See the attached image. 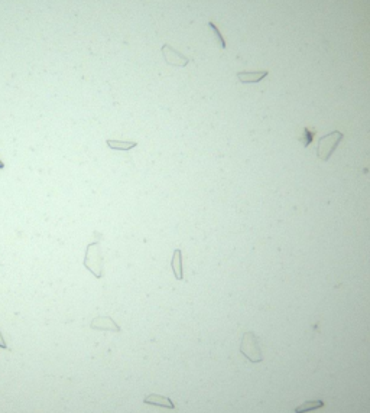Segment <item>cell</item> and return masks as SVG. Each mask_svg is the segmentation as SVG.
Listing matches in <instances>:
<instances>
[{"instance_id":"obj_1","label":"cell","mask_w":370,"mask_h":413,"mask_svg":"<svg viewBox=\"0 0 370 413\" xmlns=\"http://www.w3.org/2000/svg\"><path fill=\"white\" fill-rule=\"evenodd\" d=\"M240 352L250 363H262L263 355L259 345V341L253 332H244L240 344Z\"/></svg>"},{"instance_id":"obj_2","label":"cell","mask_w":370,"mask_h":413,"mask_svg":"<svg viewBox=\"0 0 370 413\" xmlns=\"http://www.w3.org/2000/svg\"><path fill=\"white\" fill-rule=\"evenodd\" d=\"M344 135L338 130H334L331 133L322 136L318 140V149H317V156L321 161H328L334 153V150L337 149L338 143L343 140Z\"/></svg>"},{"instance_id":"obj_3","label":"cell","mask_w":370,"mask_h":413,"mask_svg":"<svg viewBox=\"0 0 370 413\" xmlns=\"http://www.w3.org/2000/svg\"><path fill=\"white\" fill-rule=\"evenodd\" d=\"M84 266L96 277H102L103 276V259L99 243H93V244H90L89 247H87L86 259H84Z\"/></svg>"},{"instance_id":"obj_4","label":"cell","mask_w":370,"mask_h":413,"mask_svg":"<svg viewBox=\"0 0 370 413\" xmlns=\"http://www.w3.org/2000/svg\"><path fill=\"white\" fill-rule=\"evenodd\" d=\"M161 50H162V55H164L165 63L168 64V65L182 68V67H187L188 63H190V58H188V57L182 55L181 52H178L177 50H174V48H172L171 45H168V44H164Z\"/></svg>"},{"instance_id":"obj_5","label":"cell","mask_w":370,"mask_h":413,"mask_svg":"<svg viewBox=\"0 0 370 413\" xmlns=\"http://www.w3.org/2000/svg\"><path fill=\"white\" fill-rule=\"evenodd\" d=\"M269 74V71L263 70V71H242V73H237V80L242 83V84H256V83H260L263 78H266Z\"/></svg>"},{"instance_id":"obj_6","label":"cell","mask_w":370,"mask_h":413,"mask_svg":"<svg viewBox=\"0 0 370 413\" xmlns=\"http://www.w3.org/2000/svg\"><path fill=\"white\" fill-rule=\"evenodd\" d=\"M143 401L146 404H152V406H161V407H165V409H175V403L171 400L169 397L162 396V394H156V393H151L148 394Z\"/></svg>"},{"instance_id":"obj_7","label":"cell","mask_w":370,"mask_h":413,"mask_svg":"<svg viewBox=\"0 0 370 413\" xmlns=\"http://www.w3.org/2000/svg\"><path fill=\"white\" fill-rule=\"evenodd\" d=\"M91 328L94 329H109V331H120V326L116 324L115 321L110 316H97L96 319H93Z\"/></svg>"},{"instance_id":"obj_8","label":"cell","mask_w":370,"mask_h":413,"mask_svg":"<svg viewBox=\"0 0 370 413\" xmlns=\"http://www.w3.org/2000/svg\"><path fill=\"white\" fill-rule=\"evenodd\" d=\"M172 270H174V275H175V279L178 280H182L184 277V273H182V253L179 249L174 250V256H172Z\"/></svg>"},{"instance_id":"obj_9","label":"cell","mask_w":370,"mask_h":413,"mask_svg":"<svg viewBox=\"0 0 370 413\" xmlns=\"http://www.w3.org/2000/svg\"><path fill=\"white\" fill-rule=\"evenodd\" d=\"M107 146L110 148V149H115V150H130L133 149V148H136L138 146V143L136 142H126V140H112V139H109L107 142Z\"/></svg>"},{"instance_id":"obj_10","label":"cell","mask_w":370,"mask_h":413,"mask_svg":"<svg viewBox=\"0 0 370 413\" xmlns=\"http://www.w3.org/2000/svg\"><path fill=\"white\" fill-rule=\"evenodd\" d=\"M324 406V401L322 400H308L299 406L295 407V413H306L311 412V410H317L319 407Z\"/></svg>"},{"instance_id":"obj_11","label":"cell","mask_w":370,"mask_h":413,"mask_svg":"<svg viewBox=\"0 0 370 413\" xmlns=\"http://www.w3.org/2000/svg\"><path fill=\"white\" fill-rule=\"evenodd\" d=\"M314 136H315V132H314V130H311V129H308V127H305V129H304V132H302V135L299 136V142L302 143V146H304V148H308V146L312 143V139H314Z\"/></svg>"},{"instance_id":"obj_12","label":"cell","mask_w":370,"mask_h":413,"mask_svg":"<svg viewBox=\"0 0 370 413\" xmlns=\"http://www.w3.org/2000/svg\"><path fill=\"white\" fill-rule=\"evenodd\" d=\"M208 28H210V29L213 31V34H214V35L217 37L218 44H220V48H221V50H226V41H224V38H223V35L220 34V31H218L217 26L214 25L213 22H208Z\"/></svg>"},{"instance_id":"obj_13","label":"cell","mask_w":370,"mask_h":413,"mask_svg":"<svg viewBox=\"0 0 370 413\" xmlns=\"http://www.w3.org/2000/svg\"><path fill=\"white\" fill-rule=\"evenodd\" d=\"M0 348H3V350H6V348H8V344H6L5 338H3V335H2V331H0Z\"/></svg>"},{"instance_id":"obj_14","label":"cell","mask_w":370,"mask_h":413,"mask_svg":"<svg viewBox=\"0 0 370 413\" xmlns=\"http://www.w3.org/2000/svg\"><path fill=\"white\" fill-rule=\"evenodd\" d=\"M3 168H5V163L0 161V169H3Z\"/></svg>"}]
</instances>
